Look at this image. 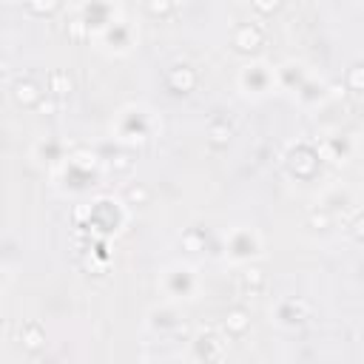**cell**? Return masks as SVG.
Instances as JSON below:
<instances>
[{
	"label": "cell",
	"instance_id": "6da1fadb",
	"mask_svg": "<svg viewBox=\"0 0 364 364\" xmlns=\"http://www.w3.org/2000/svg\"><path fill=\"white\" fill-rule=\"evenodd\" d=\"M276 3H279V0H256V6L262 9V12H271V9L276 6Z\"/></svg>",
	"mask_w": 364,
	"mask_h": 364
}]
</instances>
